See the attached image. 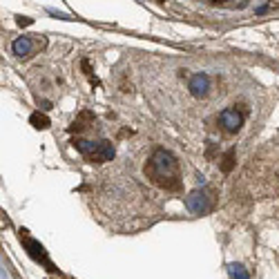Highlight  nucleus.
<instances>
[{"mask_svg":"<svg viewBox=\"0 0 279 279\" xmlns=\"http://www.w3.org/2000/svg\"><path fill=\"white\" fill-rule=\"evenodd\" d=\"M145 177L150 184L168 192H177L181 187V166L175 154L166 148H157L152 152L145 163Z\"/></svg>","mask_w":279,"mask_h":279,"instance_id":"nucleus-1","label":"nucleus"},{"mask_svg":"<svg viewBox=\"0 0 279 279\" xmlns=\"http://www.w3.org/2000/svg\"><path fill=\"white\" fill-rule=\"evenodd\" d=\"M76 150L88 159L90 163H105V161H112L116 157V150L109 141H85V139H74L72 141Z\"/></svg>","mask_w":279,"mask_h":279,"instance_id":"nucleus-2","label":"nucleus"},{"mask_svg":"<svg viewBox=\"0 0 279 279\" xmlns=\"http://www.w3.org/2000/svg\"><path fill=\"white\" fill-rule=\"evenodd\" d=\"M20 241L25 244L27 255H29V257L34 259L36 264H43V266L47 268V271H56V268H54V264L49 262V255H47V250H45V246H43V244H38V241H36L34 237L27 235V230H20Z\"/></svg>","mask_w":279,"mask_h":279,"instance_id":"nucleus-3","label":"nucleus"},{"mask_svg":"<svg viewBox=\"0 0 279 279\" xmlns=\"http://www.w3.org/2000/svg\"><path fill=\"white\" fill-rule=\"evenodd\" d=\"M244 121H246V114L235 107H226L219 114V123H221V127L228 134H237L241 130V125H244Z\"/></svg>","mask_w":279,"mask_h":279,"instance_id":"nucleus-4","label":"nucleus"},{"mask_svg":"<svg viewBox=\"0 0 279 279\" xmlns=\"http://www.w3.org/2000/svg\"><path fill=\"white\" fill-rule=\"evenodd\" d=\"M186 208L190 210L192 214H205L210 208V196L205 194L203 190H192L190 194L186 196Z\"/></svg>","mask_w":279,"mask_h":279,"instance_id":"nucleus-5","label":"nucleus"},{"mask_svg":"<svg viewBox=\"0 0 279 279\" xmlns=\"http://www.w3.org/2000/svg\"><path fill=\"white\" fill-rule=\"evenodd\" d=\"M187 90H190L192 96H196V98H205V96L210 94V76L208 74H194L190 76V81H187Z\"/></svg>","mask_w":279,"mask_h":279,"instance_id":"nucleus-6","label":"nucleus"},{"mask_svg":"<svg viewBox=\"0 0 279 279\" xmlns=\"http://www.w3.org/2000/svg\"><path fill=\"white\" fill-rule=\"evenodd\" d=\"M11 52L16 54V56H20V58L31 56V52H34V40L27 38V36H20V38H16L11 43Z\"/></svg>","mask_w":279,"mask_h":279,"instance_id":"nucleus-7","label":"nucleus"},{"mask_svg":"<svg viewBox=\"0 0 279 279\" xmlns=\"http://www.w3.org/2000/svg\"><path fill=\"white\" fill-rule=\"evenodd\" d=\"M90 123H94V112H90V109H83V112H81L79 116L74 118V123L70 125V132H83V130H88Z\"/></svg>","mask_w":279,"mask_h":279,"instance_id":"nucleus-8","label":"nucleus"},{"mask_svg":"<svg viewBox=\"0 0 279 279\" xmlns=\"http://www.w3.org/2000/svg\"><path fill=\"white\" fill-rule=\"evenodd\" d=\"M29 123L36 127V130H47V127H49V118L45 116V114H40V112H34V114H31V116H29Z\"/></svg>","mask_w":279,"mask_h":279,"instance_id":"nucleus-9","label":"nucleus"},{"mask_svg":"<svg viewBox=\"0 0 279 279\" xmlns=\"http://www.w3.org/2000/svg\"><path fill=\"white\" fill-rule=\"evenodd\" d=\"M232 168H235V150H228L226 157L221 159V170L228 175V172H232Z\"/></svg>","mask_w":279,"mask_h":279,"instance_id":"nucleus-10","label":"nucleus"},{"mask_svg":"<svg viewBox=\"0 0 279 279\" xmlns=\"http://www.w3.org/2000/svg\"><path fill=\"white\" fill-rule=\"evenodd\" d=\"M228 273H230L232 279H250L248 273L244 271V266H239V264H230V266H228Z\"/></svg>","mask_w":279,"mask_h":279,"instance_id":"nucleus-11","label":"nucleus"},{"mask_svg":"<svg viewBox=\"0 0 279 279\" xmlns=\"http://www.w3.org/2000/svg\"><path fill=\"white\" fill-rule=\"evenodd\" d=\"M49 13H52L54 18H63V20H70V16H67V13H61V11H56V9H49Z\"/></svg>","mask_w":279,"mask_h":279,"instance_id":"nucleus-12","label":"nucleus"},{"mask_svg":"<svg viewBox=\"0 0 279 279\" xmlns=\"http://www.w3.org/2000/svg\"><path fill=\"white\" fill-rule=\"evenodd\" d=\"M31 22H34V20H31V18H27V16H20V18H18V25H20V27L31 25Z\"/></svg>","mask_w":279,"mask_h":279,"instance_id":"nucleus-13","label":"nucleus"}]
</instances>
